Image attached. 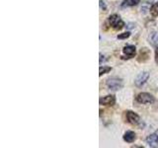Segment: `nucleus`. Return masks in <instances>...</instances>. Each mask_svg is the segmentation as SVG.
Listing matches in <instances>:
<instances>
[{"mask_svg":"<svg viewBox=\"0 0 158 148\" xmlns=\"http://www.w3.org/2000/svg\"><path fill=\"white\" fill-rule=\"evenodd\" d=\"M149 78V73L148 72H141L140 74H138V76L135 79V85L137 87H142L147 81V79Z\"/></svg>","mask_w":158,"mask_h":148,"instance_id":"39448f33","label":"nucleus"},{"mask_svg":"<svg viewBox=\"0 0 158 148\" xmlns=\"http://www.w3.org/2000/svg\"><path fill=\"white\" fill-rule=\"evenodd\" d=\"M99 103H100V105H103V106H114L116 103V98L113 95H108L106 97L101 98L100 100H99Z\"/></svg>","mask_w":158,"mask_h":148,"instance_id":"423d86ee","label":"nucleus"},{"mask_svg":"<svg viewBox=\"0 0 158 148\" xmlns=\"http://www.w3.org/2000/svg\"><path fill=\"white\" fill-rule=\"evenodd\" d=\"M155 60L158 63V46H157V47L155 49Z\"/></svg>","mask_w":158,"mask_h":148,"instance_id":"f3484780","label":"nucleus"},{"mask_svg":"<svg viewBox=\"0 0 158 148\" xmlns=\"http://www.w3.org/2000/svg\"><path fill=\"white\" fill-rule=\"evenodd\" d=\"M111 70H112V68L110 66H103V67H100V69H99V75L102 76L103 74L110 72Z\"/></svg>","mask_w":158,"mask_h":148,"instance_id":"4468645a","label":"nucleus"},{"mask_svg":"<svg viewBox=\"0 0 158 148\" xmlns=\"http://www.w3.org/2000/svg\"><path fill=\"white\" fill-rule=\"evenodd\" d=\"M108 22L110 24V26L115 30H122L125 27V23H123V21L121 19V17L117 14L111 15L108 19Z\"/></svg>","mask_w":158,"mask_h":148,"instance_id":"f257e3e1","label":"nucleus"},{"mask_svg":"<svg viewBox=\"0 0 158 148\" xmlns=\"http://www.w3.org/2000/svg\"><path fill=\"white\" fill-rule=\"evenodd\" d=\"M107 86L110 90L113 91H118L120 89L123 88V80L121 78H118V77H111L109 78L107 80Z\"/></svg>","mask_w":158,"mask_h":148,"instance_id":"f03ea898","label":"nucleus"},{"mask_svg":"<svg viewBox=\"0 0 158 148\" xmlns=\"http://www.w3.org/2000/svg\"><path fill=\"white\" fill-rule=\"evenodd\" d=\"M136 101L140 104H151L154 102V97L149 93H140L136 96Z\"/></svg>","mask_w":158,"mask_h":148,"instance_id":"7ed1b4c3","label":"nucleus"},{"mask_svg":"<svg viewBox=\"0 0 158 148\" xmlns=\"http://www.w3.org/2000/svg\"><path fill=\"white\" fill-rule=\"evenodd\" d=\"M140 0H123L122 3L123 7H131V6H135L138 3H139Z\"/></svg>","mask_w":158,"mask_h":148,"instance_id":"f8f14e48","label":"nucleus"},{"mask_svg":"<svg viewBox=\"0 0 158 148\" xmlns=\"http://www.w3.org/2000/svg\"><path fill=\"white\" fill-rule=\"evenodd\" d=\"M102 59H103V56L100 53V63H102Z\"/></svg>","mask_w":158,"mask_h":148,"instance_id":"a211bd4d","label":"nucleus"},{"mask_svg":"<svg viewBox=\"0 0 158 148\" xmlns=\"http://www.w3.org/2000/svg\"><path fill=\"white\" fill-rule=\"evenodd\" d=\"M149 56H150V51L148 48H146V47H143V48L140 49L139 54H138L137 60L139 62H144V61L147 60L148 58H149Z\"/></svg>","mask_w":158,"mask_h":148,"instance_id":"0eeeda50","label":"nucleus"},{"mask_svg":"<svg viewBox=\"0 0 158 148\" xmlns=\"http://www.w3.org/2000/svg\"><path fill=\"white\" fill-rule=\"evenodd\" d=\"M146 143L150 147H158V136L156 133L148 135L146 138Z\"/></svg>","mask_w":158,"mask_h":148,"instance_id":"6e6552de","label":"nucleus"},{"mask_svg":"<svg viewBox=\"0 0 158 148\" xmlns=\"http://www.w3.org/2000/svg\"><path fill=\"white\" fill-rule=\"evenodd\" d=\"M135 46H126L125 47H123V53L126 54V56H127L128 57H132V56H135Z\"/></svg>","mask_w":158,"mask_h":148,"instance_id":"1a4fd4ad","label":"nucleus"},{"mask_svg":"<svg viewBox=\"0 0 158 148\" xmlns=\"http://www.w3.org/2000/svg\"><path fill=\"white\" fill-rule=\"evenodd\" d=\"M131 36V33L130 32H126V33H123V34H120L118 36V39H127V38H130Z\"/></svg>","mask_w":158,"mask_h":148,"instance_id":"2eb2a0df","label":"nucleus"},{"mask_svg":"<svg viewBox=\"0 0 158 148\" xmlns=\"http://www.w3.org/2000/svg\"><path fill=\"white\" fill-rule=\"evenodd\" d=\"M155 133H156V134H157V136H158V130H156V131H155Z\"/></svg>","mask_w":158,"mask_h":148,"instance_id":"6ab92c4d","label":"nucleus"},{"mask_svg":"<svg viewBox=\"0 0 158 148\" xmlns=\"http://www.w3.org/2000/svg\"><path fill=\"white\" fill-rule=\"evenodd\" d=\"M148 41L152 46H158V32H151L148 36Z\"/></svg>","mask_w":158,"mask_h":148,"instance_id":"9b49d317","label":"nucleus"},{"mask_svg":"<svg viewBox=\"0 0 158 148\" xmlns=\"http://www.w3.org/2000/svg\"><path fill=\"white\" fill-rule=\"evenodd\" d=\"M99 3H100V8L102 10H104V11H107V6H106L105 2H104L103 0H100V1H99Z\"/></svg>","mask_w":158,"mask_h":148,"instance_id":"dca6fc26","label":"nucleus"},{"mask_svg":"<svg viewBox=\"0 0 158 148\" xmlns=\"http://www.w3.org/2000/svg\"><path fill=\"white\" fill-rule=\"evenodd\" d=\"M150 13L153 17H157L158 16V3L153 4L151 8H150Z\"/></svg>","mask_w":158,"mask_h":148,"instance_id":"ddd939ff","label":"nucleus"},{"mask_svg":"<svg viewBox=\"0 0 158 148\" xmlns=\"http://www.w3.org/2000/svg\"><path fill=\"white\" fill-rule=\"evenodd\" d=\"M135 138H136V135H135V133L131 131V130H128L125 133V135H123V140L128 142V143H131L135 140Z\"/></svg>","mask_w":158,"mask_h":148,"instance_id":"9d476101","label":"nucleus"},{"mask_svg":"<svg viewBox=\"0 0 158 148\" xmlns=\"http://www.w3.org/2000/svg\"><path fill=\"white\" fill-rule=\"evenodd\" d=\"M126 117H127V121L130 123H131V125H137L140 121L139 116L131 111H127L126 113Z\"/></svg>","mask_w":158,"mask_h":148,"instance_id":"20e7f679","label":"nucleus"}]
</instances>
